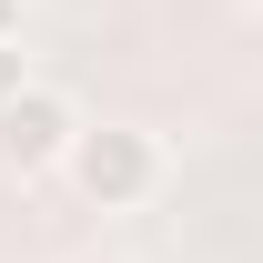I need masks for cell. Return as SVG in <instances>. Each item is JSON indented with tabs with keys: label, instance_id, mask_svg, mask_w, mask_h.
Returning <instances> with one entry per match:
<instances>
[{
	"label": "cell",
	"instance_id": "obj_1",
	"mask_svg": "<svg viewBox=\"0 0 263 263\" xmlns=\"http://www.w3.org/2000/svg\"><path fill=\"white\" fill-rule=\"evenodd\" d=\"M61 182L91 213H142L172 182V152H162V132H142V122H81L71 152H61Z\"/></svg>",
	"mask_w": 263,
	"mask_h": 263
},
{
	"label": "cell",
	"instance_id": "obj_2",
	"mask_svg": "<svg viewBox=\"0 0 263 263\" xmlns=\"http://www.w3.org/2000/svg\"><path fill=\"white\" fill-rule=\"evenodd\" d=\"M71 132H81V101L61 91V81H21V91L0 101V172H61V152H71Z\"/></svg>",
	"mask_w": 263,
	"mask_h": 263
},
{
	"label": "cell",
	"instance_id": "obj_3",
	"mask_svg": "<svg viewBox=\"0 0 263 263\" xmlns=\"http://www.w3.org/2000/svg\"><path fill=\"white\" fill-rule=\"evenodd\" d=\"M21 81H31V51H21V41H0V101L21 91Z\"/></svg>",
	"mask_w": 263,
	"mask_h": 263
},
{
	"label": "cell",
	"instance_id": "obj_4",
	"mask_svg": "<svg viewBox=\"0 0 263 263\" xmlns=\"http://www.w3.org/2000/svg\"><path fill=\"white\" fill-rule=\"evenodd\" d=\"M31 31V0H0V41H21Z\"/></svg>",
	"mask_w": 263,
	"mask_h": 263
},
{
	"label": "cell",
	"instance_id": "obj_5",
	"mask_svg": "<svg viewBox=\"0 0 263 263\" xmlns=\"http://www.w3.org/2000/svg\"><path fill=\"white\" fill-rule=\"evenodd\" d=\"M81 263H111V253H81Z\"/></svg>",
	"mask_w": 263,
	"mask_h": 263
}]
</instances>
